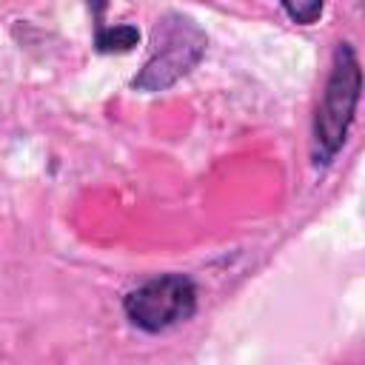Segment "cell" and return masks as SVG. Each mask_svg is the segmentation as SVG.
<instances>
[{"instance_id":"3","label":"cell","mask_w":365,"mask_h":365,"mask_svg":"<svg viewBox=\"0 0 365 365\" xmlns=\"http://www.w3.org/2000/svg\"><path fill=\"white\" fill-rule=\"evenodd\" d=\"M125 317L143 331H165L185 322L197 308V288L182 274H163L134 288L125 302Z\"/></svg>"},{"instance_id":"1","label":"cell","mask_w":365,"mask_h":365,"mask_svg":"<svg viewBox=\"0 0 365 365\" xmlns=\"http://www.w3.org/2000/svg\"><path fill=\"white\" fill-rule=\"evenodd\" d=\"M359 86H362V74H359V60L354 54V48L348 43H339L334 51V66H331V77L317 111V123H314V157L317 163H331L334 154L342 148L348 125L354 120L356 111V100H359Z\"/></svg>"},{"instance_id":"2","label":"cell","mask_w":365,"mask_h":365,"mask_svg":"<svg viewBox=\"0 0 365 365\" xmlns=\"http://www.w3.org/2000/svg\"><path fill=\"white\" fill-rule=\"evenodd\" d=\"M202 51H205L202 29L182 14H165L163 20H157L154 51L145 68L140 71V77H134V86L143 91H163L171 83H177L182 74H188L200 63Z\"/></svg>"},{"instance_id":"5","label":"cell","mask_w":365,"mask_h":365,"mask_svg":"<svg viewBox=\"0 0 365 365\" xmlns=\"http://www.w3.org/2000/svg\"><path fill=\"white\" fill-rule=\"evenodd\" d=\"M282 9H285V14H288L291 20H297V23H314V20L322 14V3H317V0H314V3H297V6H294V3H285Z\"/></svg>"},{"instance_id":"4","label":"cell","mask_w":365,"mask_h":365,"mask_svg":"<svg viewBox=\"0 0 365 365\" xmlns=\"http://www.w3.org/2000/svg\"><path fill=\"white\" fill-rule=\"evenodd\" d=\"M137 40H140V31L134 26L123 23V26H103V29H97V40L94 43H97L100 51H128V48L137 46Z\"/></svg>"}]
</instances>
